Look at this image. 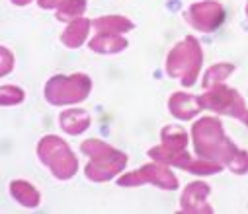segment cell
Wrapping results in <instances>:
<instances>
[{
    "label": "cell",
    "instance_id": "obj_1",
    "mask_svg": "<svg viewBox=\"0 0 248 214\" xmlns=\"http://www.w3.org/2000/svg\"><path fill=\"white\" fill-rule=\"evenodd\" d=\"M192 134L196 142V154L200 158L219 162L236 175L248 173V152L236 148L225 136L219 119L202 117L192 127Z\"/></svg>",
    "mask_w": 248,
    "mask_h": 214
},
{
    "label": "cell",
    "instance_id": "obj_2",
    "mask_svg": "<svg viewBox=\"0 0 248 214\" xmlns=\"http://www.w3.org/2000/svg\"><path fill=\"white\" fill-rule=\"evenodd\" d=\"M80 150L90 156V164L86 166V177L92 181H108L121 173V170L127 166L125 154L98 138L84 140L80 144Z\"/></svg>",
    "mask_w": 248,
    "mask_h": 214
},
{
    "label": "cell",
    "instance_id": "obj_3",
    "mask_svg": "<svg viewBox=\"0 0 248 214\" xmlns=\"http://www.w3.org/2000/svg\"><path fill=\"white\" fill-rule=\"evenodd\" d=\"M203 60L202 45L194 35L180 41L166 57V72L184 86H194Z\"/></svg>",
    "mask_w": 248,
    "mask_h": 214
},
{
    "label": "cell",
    "instance_id": "obj_4",
    "mask_svg": "<svg viewBox=\"0 0 248 214\" xmlns=\"http://www.w3.org/2000/svg\"><path fill=\"white\" fill-rule=\"evenodd\" d=\"M37 156L57 179H71L78 170V160L75 158L69 144L55 134H47L39 140Z\"/></svg>",
    "mask_w": 248,
    "mask_h": 214
},
{
    "label": "cell",
    "instance_id": "obj_5",
    "mask_svg": "<svg viewBox=\"0 0 248 214\" xmlns=\"http://www.w3.org/2000/svg\"><path fill=\"white\" fill-rule=\"evenodd\" d=\"M92 90V80L86 74L53 76L45 84V100L51 105H71L86 100Z\"/></svg>",
    "mask_w": 248,
    "mask_h": 214
},
{
    "label": "cell",
    "instance_id": "obj_6",
    "mask_svg": "<svg viewBox=\"0 0 248 214\" xmlns=\"http://www.w3.org/2000/svg\"><path fill=\"white\" fill-rule=\"evenodd\" d=\"M200 103L203 109L215 111L219 115H231L240 121L248 113V107H246L244 100L240 98V94L234 88H227L223 84H217V86L209 88V92L200 96Z\"/></svg>",
    "mask_w": 248,
    "mask_h": 214
},
{
    "label": "cell",
    "instance_id": "obj_7",
    "mask_svg": "<svg viewBox=\"0 0 248 214\" xmlns=\"http://www.w3.org/2000/svg\"><path fill=\"white\" fill-rule=\"evenodd\" d=\"M145 183H153V185H156L160 189H166V191L178 189V177L172 173V170L166 164H160V162L145 164L143 168H139L131 173L117 177L119 187H139V185H145Z\"/></svg>",
    "mask_w": 248,
    "mask_h": 214
},
{
    "label": "cell",
    "instance_id": "obj_8",
    "mask_svg": "<svg viewBox=\"0 0 248 214\" xmlns=\"http://www.w3.org/2000/svg\"><path fill=\"white\" fill-rule=\"evenodd\" d=\"M223 18H225V10L215 0H202V2L192 4L188 12H186V20L203 33L215 31L221 26Z\"/></svg>",
    "mask_w": 248,
    "mask_h": 214
},
{
    "label": "cell",
    "instance_id": "obj_9",
    "mask_svg": "<svg viewBox=\"0 0 248 214\" xmlns=\"http://www.w3.org/2000/svg\"><path fill=\"white\" fill-rule=\"evenodd\" d=\"M211 193L209 185L203 181H194L184 189L180 197V210L182 212H213V208L207 204V195Z\"/></svg>",
    "mask_w": 248,
    "mask_h": 214
},
{
    "label": "cell",
    "instance_id": "obj_10",
    "mask_svg": "<svg viewBox=\"0 0 248 214\" xmlns=\"http://www.w3.org/2000/svg\"><path fill=\"white\" fill-rule=\"evenodd\" d=\"M168 107H170V113L180 121H188L203 109L200 103V96H190L182 92L172 94V98L168 100Z\"/></svg>",
    "mask_w": 248,
    "mask_h": 214
},
{
    "label": "cell",
    "instance_id": "obj_11",
    "mask_svg": "<svg viewBox=\"0 0 248 214\" xmlns=\"http://www.w3.org/2000/svg\"><path fill=\"white\" fill-rule=\"evenodd\" d=\"M59 121H61V128H63L65 132L80 134L90 127L92 117L84 109H65L63 113L59 115Z\"/></svg>",
    "mask_w": 248,
    "mask_h": 214
},
{
    "label": "cell",
    "instance_id": "obj_12",
    "mask_svg": "<svg viewBox=\"0 0 248 214\" xmlns=\"http://www.w3.org/2000/svg\"><path fill=\"white\" fill-rule=\"evenodd\" d=\"M10 195L14 197V200L18 204H22L26 208H35L41 202L39 191L30 181H24V179H14L10 183Z\"/></svg>",
    "mask_w": 248,
    "mask_h": 214
},
{
    "label": "cell",
    "instance_id": "obj_13",
    "mask_svg": "<svg viewBox=\"0 0 248 214\" xmlns=\"http://www.w3.org/2000/svg\"><path fill=\"white\" fill-rule=\"evenodd\" d=\"M88 47L94 53H102V55H113L119 53L127 47V39L121 35H113V33H96L90 41Z\"/></svg>",
    "mask_w": 248,
    "mask_h": 214
},
{
    "label": "cell",
    "instance_id": "obj_14",
    "mask_svg": "<svg viewBox=\"0 0 248 214\" xmlns=\"http://www.w3.org/2000/svg\"><path fill=\"white\" fill-rule=\"evenodd\" d=\"M92 28L96 29V33H113V35H121L127 33L135 28V24L131 20H127L125 16H102L98 20L92 22Z\"/></svg>",
    "mask_w": 248,
    "mask_h": 214
},
{
    "label": "cell",
    "instance_id": "obj_15",
    "mask_svg": "<svg viewBox=\"0 0 248 214\" xmlns=\"http://www.w3.org/2000/svg\"><path fill=\"white\" fill-rule=\"evenodd\" d=\"M90 20L86 18H78L75 22H71L67 26V29L63 31V35H61V41H63V45H67L69 49H77L80 47L86 37H88V29H90Z\"/></svg>",
    "mask_w": 248,
    "mask_h": 214
},
{
    "label": "cell",
    "instance_id": "obj_16",
    "mask_svg": "<svg viewBox=\"0 0 248 214\" xmlns=\"http://www.w3.org/2000/svg\"><path fill=\"white\" fill-rule=\"evenodd\" d=\"M160 138H162V146H166L172 152H184L186 146H188V134L178 125L164 127L160 130Z\"/></svg>",
    "mask_w": 248,
    "mask_h": 214
},
{
    "label": "cell",
    "instance_id": "obj_17",
    "mask_svg": "<svg viewBox=\"0 0 248 214\" xmlns=\"http://www.w3.org/2000/svg\"><path fill=\"white\" fill-rule=\"evenodd\" d=\"M232 70H234V64H231V62H217V64L209 66L203 76V88L209 90L217 84H223V80H227L232 74Z\"/></svg>",
    "mask_w": 248,
    "mask_h": 214
},
{
    "label": "cell",
    "instance_id": "obj_18",
    "mask_svg": "<svg viewBox=\"0 0 248 214\" xmlns=\"http://www.w3.org/2000/svg\"><path fill=\"white\" fill-rule=\"evenodd\" d=\"M86 10V0H65L63 4L57 8V20L59 22H75L78 18H82Z\"/></svg>",
    "mask_w": 248,
    "mask_h": 214
},
{
    "label": "cell",
    "instance_id": "obj_19",
    "mask_svg": "<svg viewBox=\"0 0 248 214\" xmlns=\"http://www.w3.org/2000/svg\"><path fill=\"white\" fill-rule=\"evenodd\" d=\"M24 98H26V94L18 86L4 84L2 88H0V103H2V105H18V103L24 101Z\"/></svg>",
    "mask_w": 248,
    "mask_h": 214
},
{
    "label": "cell",
    "instance_id": "obj_20",
    "mask_svg": "<svg viewBox=\"0 0 248 214\" xmlns=\"http://www.w3.org/2000/svg\"><path fill=\"white\" fill-rule=\"evenodd\" d=\"M0 57H2V66H0V76H6L14 68V57L6 47H0Z\"/></svg>",
    "mask_w": 248,
    "mask_h": 214
},
{
    "label": "cell",
    "instance_id": "obj_21",
    "mask_svg": "<svg viewBox=\"0 0 248 214\" xmlns=\"http://www.w3.org/2000/svg\"><path fill=\"white\" fill-rule=\"evenodd\" d=\"M65 0H37L39 8H45V10H53V8H59L61 4H63Z\"/></svg>",
    "mask_w": 248,
    "mask_h": 214
},
{
    "label": "cell",
    "instance_id": "obj_22",
    "mask_svg": "<svg viewBox=\"0 0 248 214\" xmlns=\"http://www.w3.org/2000/svg\"><path fill=\"white\" fill-rule=\"evenodd\" d=\"M10 2H12V4H16V6H28V4L31 2V0H10Z\"/></svg>",
    "mask_w": 248,
    "mask_h": 214
},
{
    "label": "cell",
    "instance_id": "obj_23",
    "mask_svg": "<svg viewBox=\"0 0 248 214\" xmlns=\"http://www.w3.org/2000/svg\"><path fill=\"white\" fill-rule=\"evenodd\" d=\"M242 123H244V125H246V127H248V113H246V117H244V119H242Z\"/></svg>",
    "mask_w": 248,
    "mask_h": 214
},
{
    "label": "cell",
    "instance_id": "obj_24",
    "mask_svg": "<svg viewBox=\"0 0 248 214\" xmlns=\"http://www.w3.org/2000/svg\"><path fill=\"white\" fill-rule=\"evenodd\" d=\"M246 16H248V2H246Z\"/></svg>",
    "mask_w": 248,
    "mask_h": 214
}]
</instances>
